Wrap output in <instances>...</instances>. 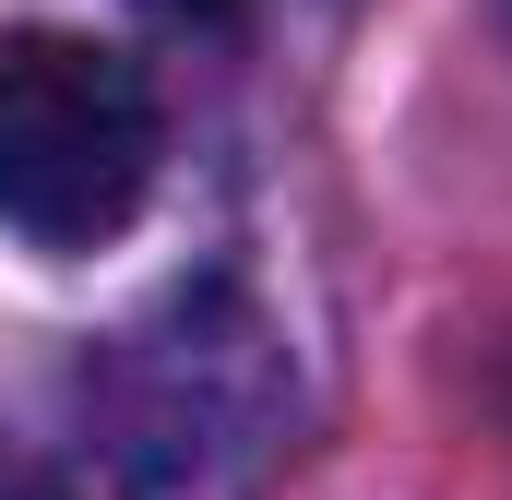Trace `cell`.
Wrapping results in <instances>:
<instances>
[{"label": "cell", "instance_id": "obj_1", "mask_svg": "<svg viewBox=\"0 0 512 500\" xmlns=\"http://www.w3.org/2000/svg\"><path fill=\"white\" fill-rule=\"evenodd\" d=\"M155 191V84L108 36L12 24L0 36V227L36 250L120 239Z\"/></svg>", "mask_w": 512, "mask_h": 500}, {"label": "cell", "instance_id": "obj_2", "mask_svg": "<svg viewBox=\"0 0 512 500\" xmlns=\"http://www.w3.org/2000/svg\"><path fill=\"white\" fill-rule=\"evenodd\" d=\"M239 346H251V334H203V298L167 310L155 334H120L108 381H155V405L108 417V453H120L131 489H179V477L215 453V429L251 417V358H239Z\"/></svg>", "mask_w": 512, "mask_h": 500}, {"label": "cell", "instance_id": "obj_3", "mask_svg": "<svg viewBox=\"0 0 512 500\" xmlns=\"http://www.w3.org/2000/svg\"><path fill=\"white\" fill-rule=\"evenodd\" d=\"M0 500H72V489H60L48 465H0Z\"/></svg>", "mask_w": 512, "mask_h": 500}, {"label": "cell", "instance_id": "obj_4", "mask_svg": "<svg viewBox=\"0 0 512 500\" xmlns=\"http://www.w3.org/2000/svg\"><path fill=\"white\" fill-rule=\"evenodd\" d=\"M155 12H167V24H227L239 0H155Z\"/></svg>", "mask_w": 512, "mask_h": 500}]
</instances>
